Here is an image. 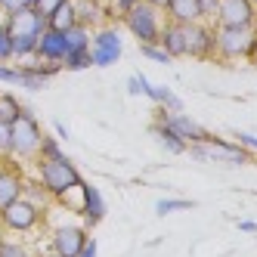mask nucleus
<instances>
[{
    "label": "nucleus",
    "instance_id": "1",
    "mask_svg": "<svg viewBox=\"0 0 257 257\" xmlns=\"http://www.w3.org/2000/svg\"><path fill=\"white\" fill-rule=\"evenodd\" d=\"M217 28V25H214ZM257 50V25H245V28H217L214 34V53L220 59H254Z\"/></svg>",
    "mask_w": 257,
    "mask_h": 257
},
{
    "label": "nucleus",
    "instance_id": "2",
    "mask_svg": "<svg viewBox=\"0 0 257 257\" xmlns=\"http://www.w3.org/2000/svg\"><path fill=\"white\" fill-rule=\"evenodd\" d=\"M38 171H41V180H44V189L53 198H65L71 189L81 186V171L65 155H59V158H41Z\"/></svg>",
    "mask_w": 257,
    "mask_h": 257
},
{
    "label": "nucleus",
    "instance_id": "3",
    "mask_svg": "<svg viewBox=\"0 0 257 257\" xmlns=\"http://www.w3.org/2000/svg\"><path fill=\"white\" fill-rule=\"evenodd\" d=\"M121 19H124V25L131 28V34L140 44H158V34H161L164 22H168V19H161V10L149 7L146 0H140L137 7H131Z\"/></svg>",
    "mask_w": 257,
    "mask_h": 257
},
{
    "label": "nucleus",
    "instance_id": "4",
    "mask_svg": "<svg viewBox=\"0 0 257 257\" xmlns=\"http://www.w3.org/2000/svg\"><path fill=\"white\" fill-rule=\"evenodd\" d=\"M10 143H13V152L16 155H38L41 149V127H38V118H34L28 108H22L19 118L10 124Z\"/></svg>",
    "mask_w": 257,
    "mask_h": 257
},
{
    "label": "nucleus",
    "instance_id": "5",
    "mask_svg": "<svg viewBox=\"0 0 257 257\" xmlns=\"http://www.w3.org/2000/svg\"><path fill=\"white\" fill-rule=\"evenodd\" d=\"M214 34H217V28L208 25L205 19L186 22V25H183V47H186V56L211 59L214 56Z\"/></svg>",
    "mask_w": 257,
    "mask_h": 257
},
{
    "label": "nucleus",
    "instance_id": "6",
    "mask_svg": "<svg viewBox=\"0 0 257 257\" xmlns=\"http://www.w3.org/2000/svg\"><path fill=\"white\" fill-rule=\"evenodd\" d=\"M217 28H245L257 25V7L251 0H220V7L214 13Z\"/></svg>",
    "mask_w": 257,
    "mask_h": 257
},
{
    "label": "nucleus",
    "instance_id": "7",
    "mask_svg": "<svg viewBox=\"0 0 257 257\" xmlns=\"http://www.w3.org/2000/svg\"><path fill=\"white\" fill-rule=\"evenodd\" d=\"M192 158L195 161H229V164H248L251 155L248 149H242L238 143H226L211 137L208 146H192Z\"/></svg>",
    "mask_w": 257,
    "mask_h": 257
},
{
    "label": "nucleus",
    "instance_id": "8",
    "mask_svg": "<svg viewBox=\"0 0 257 257\" xmlns=\"http://www.w3.org/2000/svg\"><path fill=\"white\" fill-rule=\"evenodd\" d=\"M38 220H41V208L34 205V201L22 198V195L0 211V223L7 229H13V232H28V229L38 226Z\"/></svg>",
    "mask_w": 257,
    "mask_h": 257
},
{
    "label": "nucleus",
    "instance_id": "9",
    "mask_svg": "<svg viewBox=\"0 0 257 257\" xmlns=\"http://www.w3.org/2000/svg\"><path fill=\"white\" fill-rule=\"evenodd\" d=\"M124 53V44H121V34L115 28H99L96 38H90V59L93 65L105 68V65H115Z\"/></svg>",
    "mask_w": 257,
    "mask_h": 257
},
{
    "label": "nucleus",
    "instance_id": "10",
    "mask_svg": "<svg viewBox=\"0 0 257 257\" xmlns=\"http://www.w3.org/2000/svg\"><path fill=\"white\" fill-rule=\"evenodd\" d=\"M155 118L168 121L171 131H177V134H180L183 140H186V143H208V140H211V134L205 131V127H201L198 121H192V118H186L183 112H174V115H171L164 105H158V108H155Z\"/></svg>",
    "mask_w": 257,
    "mask_h": 257
},
{
    "label": "nucleus",
    "instance_id": "11",
    "mask_svg": "<svg viewBox=\"0 0 257 257\" xmlns=\"http://www.w3.org/2000/svg\"><path fill=\"white\" fill-rule=\"evenodd\" d=\"M4 25L10 28L13 38H38V34L47 28V19H44V16L34 10V7H25V10H19V13H10Z\"/></svg>",
    "mask_w": 257,
    "mask_h": 257
},
{
    "label": "nucleus",
    "instance_id": "12",
    "mask_svg": "<svg viewBox=\"0 0 257 257\" xmlns=\"http://www.w3.org/2000/svg\"><path fill=\"white\" fill-rule=\"evenodd\" d=\"M84 242H87L84 226H75V223L56 226V232H53V254H59V257H78V251L84 248Z\"/></svg>",
    "mask_w": 257,
    "mask_h": 257
},
{
    "label": "nucleus",
    "instance_id": "13",
    "mask_svg": "<svg viewBox=\"0 0 257 257\" xmlns=\"http://www.w3.org/2000/svg\"><path fill=\"white\" fill-rule=\"evenodd\" d=\"M62 56H65V38H62V31L44 28V31L38 34V50H34V59L62 62Z\"/></svg>",
    "mask_w": 257,
    "mask_h": 257
},
{
    "label": "nucleus",
    "instance_id": "14",
    "mask_svg": "<svg viewBox=\"0 0 257 257\" xmlns=\"http://www.w3.org/2000/svg\"><path fill=\"white\" fill-rule=\"evenodd\" d=\"M81 214L87 220V226L102 223V217H105V198L96 186H90V183H81Z\"/></svg>",
    "mask_w": 257,
    "mask_h": 257
},
{
    "label": "nucleus",
    "instance_id": "15",
    "mask_svg": "<svg viewBox=\"0 0 257 257\" xmlns=\"http://www.w3.org/2000/svg\"><path fill=\"white\" fill-rule=\"evenodd\" d=\"M158 47L168 53L171 59L186 56V47H183V25L180 22H164L161 34H158Z\"/></svg>",
    "mask_w": 257,
    "mask_h": 257
},
{
    "label": "nucleus",
    "instance_id": "16",
    "mask_svg": "<svg viewBox=\"0 0 257 257\" xmlns=\"http://www.w3.org/2000/svg\"><path fill=\"white\" fill-rule=\"evenodd\" d=\"M164 13H168V22H180V25L198 22V19H201L198 0H171V4L164 7Z\"/></svg>",
    "mask_w": 257,
    "mask_h": 257
},
{
    "label": "nucleus",
    "instance_id": "17",
    "mask_svg": "<svg viewBox=\"0 0 257 257\" xmlns=\"http://www.w3.org/2000/svg\"><path fill=\"white\" fill-rule=\"evenodd\" d=\"M71 25H78L75 0H62V4L47 16V28H53V31H68Z\"/></svg>",
    "mask_w": 257,
    "mask_h": 257
},
{
    "label": "nucleus",
    "instance_id": "18",
    "mask_svg": "<svg viewBox=\"0 0 257 257\" xmlns=\"http://www.w3.org/2000/svg\"><path fill=\"white\" fill-rule=\"evenodd\" d=\"M25 189H22V177L16 174V171H10V168H4L0 171V211H4L10 201H16Z\"/></svg>",
    "mask_w": 257,
    "mask_h": 257
},
{
    "label": "nucleus",
    "instance_id": "19",
    "mask_svg": "<svg viewBox=\"0 0 257 257\" xmlns=\"http://www.w3.org/2000/svg\"><path fill=\"white\" fill-rule=\"evenodd\" d=\"M152 131H155V137H161V143H164V146H168V152H174V155H183V152L189 149V143L183 140L177 131H171V127H168V121H161V118H158Z\"/></svg>",
    "mask_w": 257,
    "mask_h": 257
},
{
    "label": "nucleus",
    "instance_id": "20",
    "mask_svg": "<svg viewBox=\"0 0 257 257\" xmlns=\"http://www.w3.org/2000/svg\"><path fill=\"white\" fill-rule=\"evenodd\" d=\"M62 38H65V53H75V50H90V31L87 25H71L68 31H62Z\"/></svg>",
    "mask_w": 257,
    "mask_h": 257
},
{
    "label": "nucleus",
    "instance_id": "21",
    "mask_svg": "<svg viewBox=\"0 0 257 257\" xmlns=\"http://www.w3.org/2000/svg\"><path fill=\"white\" fill-rule=\"evenodd\" d=\"M75 13H78V22L81 25H96V22H102L99 0H75Z\"/></svg>",
    "mask_w": 257,
    "mask_h": 257
},
{
    "label": "nucleus",
    "instance_id": "22",
    "mask_svg": "<svg viewBox=\"0 0 257 257\" xmlns=\"http://www.w3.org/2000/svg\"><path fill=\"white\" fill-rule=\"evenodd\" d=\"M84 68H93L90 50H75V53H65L62 56V71H84Z\"/></svg>",
    "mask_w": 257,
    "mask_h": 257
},
{
    "label": "nucleus",
    "instance_id": "23",
    "mask_svg": "<svg viewBox=\"0 0 257 257\" xmlns=\"http://www.w3.org/2000/svg\"><path fill=\"white\" fill-rule=\"evenodd\" d=\"M19 112H22V102L19 99H16L13 93H0V121L13 124L16 118H19Z\"/></svg>",
    "mask_w": 257,
    "mask_h": 257
},
{
    "label": "nucleus",
    "instance_id": "24",
    "mask_svg": "<svg viewBox=\"0 0 257 257\" xmlns=\"http://www.w3.org/2000/svg\"><path fill=\"white\" fill-rule=\"evenodd\" d=\"M140 87H143V96H149L155 105H164V102L171 99V90L168 87H155L152 81H146L143 75H140Z\"/></svg>",
    "mask_w": 257,
    "mask_h": 257
},
{
    "label": "nucleus",
    "instance_id": "25",
    "mask_svg": "<svg viewBox=\"0 0 257 257\" xmlns=\"http://www.w3.org/2000/svg\"><path fill=\"white\" fill-rule=\"evenodd\" d=\"M192 208H195V201H189V198H168V201H158L155 205V214L164 217L171 211H192Z\"/></svg>",
    "mask_w": 257,
    "mask_h": 257
},
{
    "label": "nucleus",
    "instance_id": "26",
    "mask_svg": "<svg viewBox=\"0 0 257 257\" xmlns=\"http://www.w3.org/2000/svg\"><path fill=\"white\" fill-rule=\"evenodd\" d=\"M0 81L22 87V68L19 65H10V62H0Z\"/></svg>",
    "mask_w": 257,
    "mask_h": 257
},
{
    "label": "nucleus",
    "instance_id": "27",
    "mask_svg": "<svg viewBox=\"0 0 257 257\" xmlns=\"http://www.w3.org/2000/svg\"><path fill=\"white\" fill-rule=\"evenodd\" d=\"M0 62H13V34L7 25H0Z\"/></svg>",
    "mask_w": 257,
    "mask_h": 257
},
{
    "label": "nucleus",
    "instance_id": "28",
    "mask_svg": "<svg viewBox=\"0 0 257 257\" xmlns=\"http://www.w3.org/2000/svg\"><path fill=\"white\" fill-rule=\"evenodd\" d=\"M140 53H143L146 59H152V62H161V65H168V62H171V56H168V53H164L158 44H143V47H140Z\"/></svg>",
    "mask_w": 257,
    "mask_h": 257
},
{
    "label": "nucleus",
    "instance_id": "29",
    "mask_svg": "<svg viewBox=\"0 0 257 257\" xmlns=\"http://www.w3.org/2000/svg\"><path fill=\"white\" fill-rule=\"evenodd\" d=\"M41 158H59L62 149H59V143L53 140V137H41V149H38Z\"/></svg>",
    "mask_w": 257,
    "mask_h": 257
},
{
    "label": "nucleus",
    "instance_id": "30",
    "mask_svg": "<svg viewBox=\"0 0 257 257\" xmlns=\"http://www.w3.org/2000/svg\"><path fill=\"white\" fill-rule=\"evenodd\" d=\"M25 7H34V0H0V10H4L7 16H10V13H19V10H25Z\"/></svg>",
    "mask_w": 257,
    "mask_h": 257
},
{
    "label": "nucleus",
    "instance_id": "31",
    "mask_svg": "<svg viewBox=\"0 0 257 257\" xmlns=\"http://www.w3.org/2000/svg\"><path fill=\"white\" fill-rule=\"evenodd\" d=\"M0 257H31V254L19 245H13V242H0Z\"/></svg>",
    "mask_w": 257,
    "mask_h": 257
},
{
    "label": "nucleus",
    "instance_id": "32",
    "mask_svg": "<svg viewBox=\"0 0 257 257\" xmlns=\"http://www.w3.org/2000/svg\"><path fill=\"white\" fill-rule=\"evenodd\" d=\"M62 4V0H34V10H38L41 16H44V19H47V16L53 13V10H56Z\"/></svg>",
    "mask_w": 257,
    "mask_h": 257
},
{
    "label": "nucleus",
    "instance_id": "33",
    "mask_svg": "<svg viewBox=\"0 0 257 257\" xmlns=\"http://www.w3.org/2000/svg\"><path fill=\"white\" fill-rule=\"evenodd\" d=\"M235 140L242 143V149H248V152H257V137H254V134H245V131H238V134H235Z\"/></svg>",
    "mask_w": 257,
    "mask_h": 257
},
{
    "label": "nucleus",
    "instance_id": "34",
    "mask_svg": "<svg viewBox=\"0 0 257 257\" xmlns=\"http://www.w3.org/2000/svg\"><path fill=\"white\" fill-rule=\"evenodd\" d=\"M198 7H201V19H214L220 0H198Z\"/></svg>",
    "mask_w": 257,
    "mask_h": 257
},
{
    "label": "nucleus",
    "instance_id": "35",
    "mask_svg": "<svg viewBox=\"0 0 257 257\" xmlns=\"http://www.w3.org/2000/svg\"><path fill=\"white\" fill-rule=\"evenodd\" d=\"M0 152H13V143H10V124L0 121Z\"/></svg>",
    "mask_w": 257,
    "mask_h": 257
},
{
    "label": "nucleus",
    "instance_id": "36",
    "mask_svg": "<svg viewBox=\"0 0 257 257\" xmlns=\"http://www.w3.org/2000/svg\"><path fill=\"white\" fill-rule=\"evenodd\" d=\"M99 254V248H96V238H90L87 235V242H84V248L78 251V257H96Z\"/></svg>",
    "mask_w": 257,
    "mask_h": 257
},
{
    "label": "nucleus",
    "instance_id": "37",
    "mask_svg": "<svg viewBox=\"0 0 257 257\" xmlns=\"http://www.w3.org/2000/svg\"><path fill=\"white\" fill-rule=\"evenodd\" d=\"M127 93H131V96H143V87H140V75L127 78Z\"/></svg>",
    "mask_w": 257,
    "mask_h": 257
},
{
    "label": "nucleus",
    "instance_id": "38",
    "mask_svg": "<svg viewBox=\"0 0 257 257\" xmlns=\"http://www.w3.org/2000/svg\"><path fill=\"white\" fill-rule=\"evenodd\" d=\"M137 4H140V0H115V13H118V16H124L127 10L137 7Z\"/></svg>",
    "mask_w": 257,
    "mask_h": 257
},
{
    "label": "nucleus",
    "instance_id": "39",
    "mask_svg": "<svg viewBox=\"0 0 257 257\" xmlns=\"http://www.w3.org/2000/svg\"><path fill=\"white\" fill-rule=\"evenodd\" d=\"M238 229H242V232H257V223H254V220H242Z\"/></svg>",
    "mask_w": 257,
    "mask_h": 257
},
{
    "label": "nucleus",
    "instance_id": "40",
    "mask_svg": "<svg viewBox=\"0 0 257 257\" xmlns=\"http://www.w3.org/2000/svg\"><path fill=\"white\" fill-rule=\"evenodd\" d=\"M146 4H149V7H155V10H161V13H164V7H168L171 0H146Z\"/></svg>",
    "mask_w": 257,
    "mask_h": 257
},
{
    "label": "nucleus",
    "instance_id": "41",
    "mask_svg": "<svg viewBox=\"0 0 257 257\" xmlns=\"http://www.w3.org/2000/svg\"><path fill=\"white\" fill-rule=\"evenodd\" d=\"M56 134H59V137H62V140H65V137H68V131H65V124H59V121H56Z\"/></svg>",
    "mask_w": 257,
    "mask_h": 257
},
{
    "label": "nucleus",
    "instance_id": "42",
    "mask_svg": "<svg viewBox=\"0 0 257 257\" xmlns=\"http://www.w3.org/2000/svg\"><path fill=\"white\" fill-rule=\"evenodd\" d=\"M251 4H254V7H257V0H251Z\"/></svg>",
    "mask_w": 257,
    "mask_h": 257
},
{
    "label": "nucleus",
    "instance_id": "43",
    "mask_svg": "<svg viewBox=\"0 0 257 257\" xmlns=\"http://www.w3.org/2000/svg\"><path fill=\"white\" fill-rule=\"evenodd\" d=\"M254 59H257V50H254Z\"/></svg>",
    "mask_w": 257,
    "mask_h": 257
},
{
    "label": "nucleus",
    "instance_id": "44",
    "mask_svg": "<svg viewBox=\"0 0 257 257\" xmlns=\"http://www.w3.org/2000/svg\"><path fill=\"white\" fill-rule=\"evenodd\" d=\"M53 257H59V254H53Z\"/></svg>",
    "mask_w": 257,
    "mask_h": 257
}]
</instances>
